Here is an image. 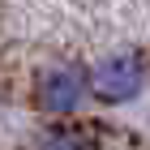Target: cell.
Returning <instances> with one entry per match:
<instances>
[{
    "label": "cell",
    "mask_w": 150,
    "mask_h": 150,
    "mask_svg": "<svg viewBox=\"0 0 150 150\" xmlns=\"http://www.w3.org/2000/svg\"><path fill=\"white\" fill-rule=\"evenodd\" d=\"M94 103L90 94V64L81 60H47L30 77V107L52 120H77L86 107Z\"/></svg>",
    "instance_id": "cell-1"
},
{
    "label": "cell",
    "mask_w": 150,
    "mask_h": 150,
    "mask_svg": "<svg viewBox=\"0 0 150 150\" xmlns=\"http://www.w3.org/2000/svg\"><path fill=\"white\" fill-rule=\"evenodd\" d=\"M150 90V56L142 47H112L90 60V94L99 107H129Z\"/></svg>",
    "instance_id": "cell-2"
},
{
    "label": "cell",
    "mask_w": 150,
    "mask_h": 150,
    "mask_svg": "<svg viewBox=\"0 0 150 150\" xmlns=\"http://www.w3.org/2000/svg\"><path fill=\"white\" fill-rule=\"evenodd\" d=\"M26 150H103V142L73 120H52L26 142Z\"/></svg>",
    "instance_id": "cell-3"
}]
</instances>
